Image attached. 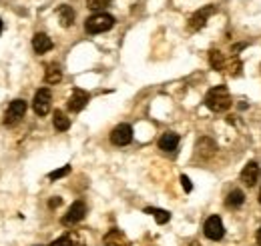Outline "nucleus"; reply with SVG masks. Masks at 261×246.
<instances>
[{"label":"nucleus","instance_id":"c756f323","mask_svg":"<svg viewBox=\"0 0 261 246\" xmlns=\"http://www.w3.org/2000/svg\"><path fill=\"white\" fill-rule=\"evenodd\" d=\"M259 178H261V172H259Z\"/></svg>","mask_w":261,"mask_h":246},{"label":"nucleus","instance_id":"20e7f679","mask_svg":"<svg viewBox=\"0 0 261 246\" xmlns=\"http://www.w3.org/2000/svg\"><path fill=\"white\" fill-rule=\"evenodd\" d=\"M50 104H53V94L48 88H40L36 90L33 98V108L38 116H46L50 112Z\"/></svg>","mask_w":261,"mask_h":246},{"label":"nucleus","instance_id":"c85d7f7f","mask_svg":"<svg viewBox=\"0 0 261 246\" xmlns=\"http://www.w3.org/2000/svg\"><path fill=\"white\" fill-rule=\"evenodd\" d=\"M259 202H261V190H259Z\"/></svg>","mask_w":261,"mask_h":246},{"label":"nucleus","instance_id":"bb28decb","mask_svg":"<svg viewBox=\"0 0 261 246\" xmlns=\"http://www.w3.org/2000/svg\"><path fill=\"white\" fill-rule=\"evenodd\" d=\"M189 246H201V244H199V242H191Z\"/></svg>","mask_w":261,"mask_h":246},{"label":"nucleus","instance_id":"2eb2a0df","mask_svg":"<svg viewBox=\"0 0 261 246\" xmlns=\"http://www.w3.org/2000/svg\"><path fill=\"white\" fill-rule=\"evenodd\" d=\"M63 78V70L59 64H48L46 66V72H44V82L46 84H59Z\"/></svg>","mask_w":261,"mask_h":246},{"label":"nucleus","instance_id":"9d476101","mask_svg":"<svg viewBox=\"0 0 261 246\" xmlns=\"http://www.w3.org/2000/svg\"><path fill=\"white\" fill-rule=\"evenodd\" d=\"M102 244L105 246H130V242H129V238L125 236L123 230H119V228H111V230L105 234Z\"/></svg>","mask_w":261,"mask_h":246},{"label":"nucleus","instance_id":"5701e85b","mask_svg":"<svg viewBox=\"0 0 261 246\" xmlns=\"http://www.w3.org/2000/svg\"><path fill=\"white\" fill-rule=\"evenodd\" d=\"M229 68H231V76H237V74L241 72V62L233 60L231 64H229Z\"/></svg>","mask_w":261,"mask_h":246},{"label":"nucleus","instance_id":"4be33fe9","mask_svg":"<svg viewBox=\"0 0 261 246\" xmlns=\"http://www.w3.org/2000/svg\"><path fill=\"white\" fill-rule=\"evenodd\" d=\"M111 4V0H87V6L91 8V10H102L105 6H109Z\"/></svg>","mask_w":261,"mask_h":246},{"label":"nucleus","instance_id":"f03ea898","mask_svg":"<svg viewBox=\"0 0 261 246\" xmlns=\"http://www.w3.org/2000/svg\"><path fill=\"white\" fill-rule=\"evenodd\" d=\"M113 26H115V18L107 12H97L91 18H87V22H85V30L89 34H100V32L111 30Z\"/></svg>","mask_w":261,"mask_h":246},{"label":"nucleus","instance_id":"f8f14e48","mask_svg":"<svg viewBox=\"0 0 261 246\" xmlns=\"http://www.w3.org/2000/svg\"><path fill=\"white\" fill-rule=\"evenodd\" d=\"M33 48L36 54H44V52H48L53 48V40L48 38V34L38 32V34H34L33 38Z\"/></svg>","mask_w":261,"mask_h":246},{"label":"nucleus","instance_id":"f257e3e1","mask_svg":"<svg viewBox=\"0 0 261 246\" xmlns=\"http://www.w3.org/2000/svg\"><path fill=\"white\" fill-rule=\"evenodd\" d=\"M231 104H233V98L229 94L227 86H213L205 94V106L213 112H225L231 108Z\"/></svg>","mask_w":261,"mask_h":246},{"label":"nucleus","instance_id":"1a4fd4ad","mask_svg":"<svg viewBox=\"0 0 261 246\" xmlns=\"http://www.w3.org/2000/svg\"><path fill=\"white\" fill-rule=\"evenodd\" d=\"M89 100H91V94L87 93V90L74 88L72 94H70V98H68V110H70V112H81V110L87 106Z\"/></svg>","mask_w":261,"mask_h":246},{"label":"nucleus","instance_id":"6ab92c4d","mask_svg":"<svg viewBox=\"0 0 261 246\" xmlns=\"http://www.w3.org/2000/svg\"><path fill=\"white\" fill-rule=\"evenodd\" d=\"M145 212L153 216L157 220V224H167L171 220V214L167 210H163V208H145Z\"/></svg>","mask_w":261,"mask_h":246},{"label":"nucleus","instance_id":"cd10ccee","mask_svg":"<svg viewBox=\"0 0 261 246\" xmlns=\"http://www.w3.org/2000/svg\"><path fill=\"white\" fill-rule=\"evenodd\" d=\"M0 34H2V20H0Z\"/></svg>","mask_w":261,"mask_h":246},{"label":"nucleus","instance_id":"6e6552de","mask_svg":"<svg viewBox=\"0 0 261 246\" xmlns=\"http://www.w3.org/2000/svg\"><path fill=\"white\" fill-rule=\"evenodd\" d=\"M130 140H133V128L129 124H119V126L113 128L111 142L115 146H127V144H130Z\"/></svg>","mask_w":261,"mask_h":246},{"label":"nucleus","instance_id":"aec40b11","mask_svg":"<svg viewBox=\"0 0 261 246\" xmlns=\"http://www.w3.org/2000/svg\"><path fill=\"white\" fill-rule=\"evenodd\" d=\"M209 62H211V66L215 68V70H223L225 68V58H223V54L219 52V50H211L209 52Z\"/></svg>","mask_w":261,"mask_h":246},{"label":"nucleus","instance_id":"ddd939ff","mask_svg":"<svg viewBox=\"0 0 261 246\" xmlns=\"http://www.w3.org/2000/svg\"><path fill=\"white\" fill-rule=\"evenodd\" d=\"M177 146H179V134H175V132H165L159 138V148L163 152H175Z\"/></svg>","mask_w":261,"mask_h":246},{"label":"nucleus","instance_id":"39448f33","mask_svg":"<svg viewBox=\"0 0 261 246\" xmlns=\"http://www.w3.org/2000/svg\"><path fill=\"white\" fill-rule=\"evenodd\" d=\"M203 230H205V236H207L209 240H221L223 234H225V226H223L221 218H219L217 214L209 216V218L205 220Z\"/></svg>","mask_w":261,"mask_h":246},{"label":"nucleus","instance_id":"a878e982","mask_svg":"<svg viewBox=\"0 0 261 246\" xmlns=\"http://www.w3.org/2000/svg\"><path fill=\"white\" fill-rule=\"evenodd\" d=\"M257 244L261 246V226H259V230H257Z\"/></svg>","mask_w":261,"mask_h":246},{"label":"nucleus","instance_id":"a211bd4d","mask_svg":"<svg viewBox=\"0 0 261 246\" xmlns=\"http://www.w3.org/2000/svg\"><path fill=\"white\" fill-rule=\"evenodd\" d=\"M53 124H55V128H57L59 132H65V130L70 128V118L66 116L65 112L57 110V112H55V116H53Z\"/></svg>","mask_w":261,"mask_h":246},{"label":"nucleus","instance_id":"b1692460","mask_svg":"<svg viewBox=\"0 0 261 246\" xmlns=\"http://www.w3.org/2000/svg\"><path fill=\"white\" fill-rule=\"evenodd\" d=\"M181 184H183V188H185V192H191V190H193V184H191V180H189L185 174L181 176Z\"/></svg>","mask_w":261,"mask_h":246},{"label":"nucleus","instance_id":"0eeeda50","mask_svg":"<svg viewBox=\"0 0 261 246\" xmlns=\"http://www.w3.org/2000/svg\"><path fill=\"white\" fill-rule=\"evenodd\" d=\"M85 214H87V204H85L83 200H76V202L70 204V208H68L66 214L63 216V224H65V226H72V224L81 222V220L85 218Z\"/></svg>","mask_w":261,"mask_h":246},{"label":"nucleus","instance_id":"7ed1b4c3","mask_svg":"<svg viewBox=\"0 0 261 246\" xmlns=\"http://www.w3.org/2000/svg\"><path fill=\"white\" fill-rule=\"evenodd\" d=\"M24 112H27V102L22 98L12 100L8 104V108H6V112H4V124L6 126H14V124L24 116Z\"/></svg>","mask_w":261,"mask_h":246},{"label":"nucleus","instance_id":"9b49d317","mask_svg":"<svg viewBox=\"0 0 261 246\" xmlns=\"http://www.w3.org/2000/svg\"><path fill=\"white\" fill-rule=\"evenodd\" d=\"M259 166H257V162H247L245 166H243V170H241V182L245 186H255L257 182V178H259Z\"/></svg>","mask_w":261,"mask_h":246},{"label":"nucleus","instance_id":"4468645a","mask_svg":"<svg viewBox=\"0 0 261 246\" xmlns=\"http://www.w3.org/2000/svg\"><path fill=\"white\" fill-rule=\"evenodd\" d=\"M48 246H85V240H83L76 232H66L65 236L53 240Z\"/></svg>","mask_w":261,"mask_h":246},{"label":"nucleus","instance_id":"412c9836","mask_svg":"<svg viewBox=\"0 0 261 246\" xmlns=\"http://www.w3.org/2000/svg\"><path fill=\"white\" fill-rule=\"evenodd\" d=\"M68 172H70V166L66 164V166H63V168H59V170H53V172L48 174V178H50V180H59V178L66 176Z\"/></svg>","mask_w":261,"mask_h":246},{"label":"nucleus","instance_id":"393cba45","mask_svg":"<svg viewBox=\"0 0 261 246\" xmlns=\"http://www.w3.org/2000/svg\"><path fill=\"white\" fill-rule=\"evenodd\" d=\"M61 202H63V200H61L59 196H53V198L48 200V208H57V206H61Z\"/></svg>","mask_w":261,"mask_h":246},{"label":"nucleus","instance_id":"f3484780","mask_svg":"<svg viewBox=\"0 0 261 246\" xmlns=\"http://www.w3.org/2000/svg\"><path fill=\"white\" fill-rule=\"evenodd\" d=\"M243 202H245V194H243V190H239V188L231 190L227 194V198H225L227 208H239Z\"/></svg>","mask_w":261,"mask_h":246},{"label":"nucleus","instance_id":"dca6fc26","mask_svg":"<svg viewBox=\"0 0 261 246\" xmlns=\"http://www.w3.org/2000/svg\"><path fill=\"white\" fill-rule=\"evenodd\" d=\"M57 14H59V20H61V24H63L65 28L72 26V22H74V10H72L68 4H61L59 10H57Z\"/></svg>","mask_w":261,"mask_h":246},{"label":"nucleus","instance_id":"423d86ee","mask_svg":"<svg viewBox=\"0 0 261 246\" xmlns=\"http://www.w3.org/2000/svg\"><path fill=\"white\" fill-rule=\"evenodd\" d=\"M215 12V6L213 4H207V6H203V8H199L195 14L189 18V30L191 32H197V30H201L205 24H207V20H209V16Z\"/></svg>","mask_w":261,"mask_h":246}]
</instances>
